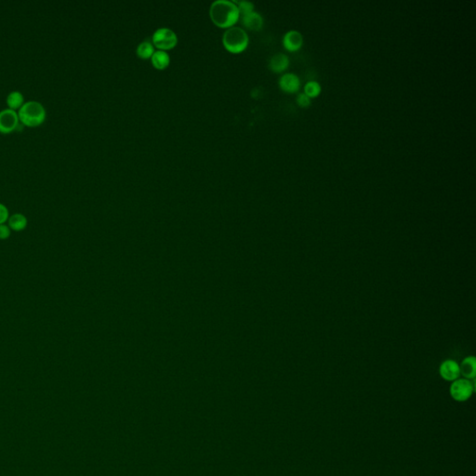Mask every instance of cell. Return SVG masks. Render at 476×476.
I'll list each match as a JSON object with an SVG mask.
<instances>
[{
  "mask_svg": "<svg viewBox=\"0 0 476 476\" xmlns=\"http://www.w3.org/2000/svg\"><path fill=\"white\" fill-rule=\"evenodd\" d=\"M209 15L217 26L230 28L239 20L240 12L233 1L216 0L210 6Z\"/></svg>",
  "mask_w": 476,
  "mask_h": 476,
  "instance_id": "1",
  "label": "cell"
},
{
  "mask_svg": "<svg viewBox=\"0 0 476 476\" xmlns=\"http://www.w3.org/2000/svg\"><path fill=\"white\" fill-rule=\"evenodd\" d=\"M18 117L23 126L36 128L43 124L47 113L43 104L37 101H30L24 102L22 107L19 109Z\"/></svg>",
  "mask_w": 476,
  "mask_h": 476,
  "instance_id": "2",
  "label": "cell"
},
{
  "mask_svg": "<svg viewBox=\"0 0 476 476\" xmlns=\"http://www.w3.org/2000/svg\"><path fill=\"white\" fill-rule=\"evenodd\" d=\"M249 38L244 29L240 27L228 28L222 37L225 48L231 53H240L246 49Z\"/></svg>",
  "mask_w": 476,
  "mask_h": 476,
  "instance_id": "3",
  "label": "cell"
},
{
  "mask_svg": "<svg viewBox=\"0 0 476 476\" xmlns=\"http://www.w3.org/2000/svg\"><path fill=\"white\" fill-rule=\"evenodd\" d=\"M474 390L473 382L467 379H457L452 381L450 393L451 397L457 402H465L471 398Z\"/></svg>",
  "mask_w": 476,
  "mask_h": 476,
  "instance_id": "4",
  "label": "cell"
},
{
  "mask_svg": "<svg viewBox=\"0 0 476 476\" xmlns=\"http://www.w3.org/2000/svg\"><path fill=\"white\" fill-rule=\"evenodd\" d=\"M153 43L156 48H160V50L171 49L176 46L178 38L176 34L173 32L172 29L162 27L154 33Z\"/></svg>",
  "mask_w": 476,
  "mask_h": 476,
  "instance_id": "5",
  "label": "cell"
},
{
  "mask_svg": "<svg viewBox=\"0 0 476 476\" xmlns=\"http://www.w3.org/2000/svg\"><path fill=\"white\" fill-rule=\"evenodd\" d=\"M19 117L16 111L4 109L0 111V133L10 134L19 127Z\"/></svg>",
  "mask_w": 476,
  "mask_h": 476,
  "instance_id": "6",
  "label": "cell"
},
{
  "mask_svg": "<svg viewBox=\"0 0 476 476\" xmlns=\"http://www.w3.org/2000/svg\"><path fill=\"white\" fill-rule=\"evenodd\" d=\"M440 376L446 381H454L460 377V365L453 360H445L439 368Z\"/></svg>",
  "mask_w": 476,
  "mask_h": 476,
  "instance_id": "7",
  "label": "cell"
},
{
  "mask_svg": "<svg viewBox=\"0 0 476 476\" xmlns=\"http://www.w3.org/2000/svg\"><path fill=\"white\" fill-rule=\"evenodd\" d=\"M303 37L297 30H290L286 33L283 38V45L289 51H296L302 47Z\"/></svg>",
  "mask_w": 476,
  "mask_h": 476,
  "instance_id": "8",
  "label": "cell"
},
{
  "mask_svg": "<svg viewBox=\"0 0 476 476\" xmlns=\"http://www.w3.org/2000/svg\"><path fill=\"white\" fill-rule=\"evenodd\" d=\"M279 86L286 92L293 93L299 91L300 87V77L293 73L284 74L279 79Z\"/></svg>",
  "mask_w": 476,
  "mask_h": 476,
  "instance_id": "9",
  "label": "cell"
},
{
  "mask_svg": "<svg viewBox=\"0 0 476 476\" xmlns=\"http://www.w3.org/2000/svg\"><path fill=\"white\" fill-rule=\"evenodd\" d=\"M242 22L247 29L259 31L263 26V18L259 12L253 11L242 15Z\"/></svg>",
  "mask_w": 476,
  "mask_h": 476,
  "instance_id": "10",
  "label": "cell"
},
{
  "mask_svg": "<svg viewBox=\"0 0 476 476\" xmlns=\"http://www.w3.org/2000/svg\"><path fill=\"white\" fill-rule=\"evenodd\" d=\"M289 56L285 53L274 54L269 61L270 69L273 71V72H275V73L283 72L289 67Z\"/></svg>",
  "mask_w": 476,
  "mask_h": 476,
  "instance_id": "11",
  "label": "cell"
},
{
  "mask_svg": "<svg viewBox=\"0 0 476 476\" xmlns=\"http://www.w3.org/2000/svg\"><path fill=\"white\" fill-rule=\"evenodd\" d=\"M460 374L467 380H473L476 375V360L474 356L464 359L460 366Z\"/></svg>",
  "mask_w": 476,
  "mask_h": 476,
  "instance_id": "12",
  "label": "cell"
},
{
  "mask_svg": "<svg viewBox=\"0 0 476 476\" xmlns=\"http://www.w3.org/2000/svg\"><path fill=\"white\" fill-rule=\"evenodd\" d=\"M151 61L155 68L164 70L166 69L170 65L171 58H170V55L165 50H157L152 55Z\"/></svg>",
  "mask_w": 476,
  "mask_h": 476,
  "instance_id": "13",
  "label": "cell"
},
{
  "mask_svg": "<svg viewBox=\"0 0 476 476\" xmlns=\"http://www.w3.org/2000/svg\"><path fill=\"white\" fill-rule=\"evenodd\" d=\"M8 226L11 228V230L15 231V232H21L23 231L27 227L26 217L21 213H16V214L11 215L8 219Z\"/></svg>",
  "mask_w": 476,
  "mask_h": 476,
  "instance_id": "14",
  "label": "cell"
},
{
  "mask_svg": "<svg viewBox=\"0 0 476 476\" xmlns=\"http://www.w3.org/2000/svg\"><path fill=\"white\" fill-rule=\"evenodd\" d=\"M6 102L9 109L16 111L17 109L22 107V104L24 103V98L20 91H11L7 97Z\"/></svg>",
  "mask_w": 476,
  "mask_h": 476,
  "instance_id": "15",
  "label": "cell"
},
{
  "mask_svg": "<svg viewBox=\"0 0 476 476\" xmlns=\"http://www.w3.org/2000/svg\"><path fill=\"white\" fill-rule=\"evenodd\" d=\"M154 52H155L154 46L148 40L142 42L137 48V54L142 59H149L152 57Z\"/></svg>",
  "mask_w": 476,
  "mask_h": 476,
  "instance_id": "16",
  "label": "cell"
},
{
  "mask_svg": "<svg viewBox=\"0 0 476 476\" xmlns=\"http://www.w3.org/2000/svg\"><path fill=\"white\" fill-rule=\"evenodd\" d=\"M321 92V86L316 81H308L304 86V93L306 95L314 98L318 96Z\"/></svg>",
  "mask_w": 476,
  "mask_h": 476,
  "instance_id": "17",
  "label": "cell"
},
{
  "mask_svg": "<svg viewBox=\"0 0 476 476\" xmlns=\"http://www.w3.org/2000/svg\"><path fill=\"white\" fill-rule=\"evenodd\" d=\"M233 2L237 6L238 11L242 15L254 11V5L249 1H233Z\"/></svg>",
  "mask_w": 476,
  "mask_h": 476,
  "instance_id": "18",
  "label": "cell"
},
{
  "mask_svg": "<svg viewBox=\"0 0 476 476\" xmlns=\"http://www.w3.org/2000/svg\"><path fill=\"white\" fill-rule=\"evenodd\" d=\"M297 102L301 107H307L311 104V98L308 95H306L304 92H301L297 97Z\"/></svg>",
  "mask_w": 476,
  "mask_h": 476,
  "instance_id": "19",
  "label": "cell"
},
{
  "mask_svg": "<svg viewBox=\"0 0 476 476\" xmlns=\"http://www.w3.org/2000/svg\"><path fill=\"white\" fill-rule=\"evenodd\" d=\"M9 218H10L9 209L5 205L0 203V225H5V222L8 221Z\"/></svg>",
  "mask_w": 476,
  "mask_h": 476,
  "instance_id": "20",
  "label": "cell"
},
{
  "mask_svg": "<svg viewBox=\"0 0 476 476\" xmlns=\"http://www.w3.org/2000/svg\"><path fill=\"white\" fill-rule=\"evenodd\" d=\"M11 228L6 225H0V240H6L11 236Z\"/></svg>",
  "mask_w": 476,
  "mask_h": 476,
  "instance_id": "21",
  "label": "cell"
}]
</instances>
